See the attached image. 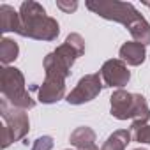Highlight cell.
I'll list each match as a JSON object with an SVG mask.
<instances>
[{
  "label": "cell",
  "instance_id": "obj_10",
  "mask_svg": "<svg viewBox=\"0 0 150 150\" xmlns=\"http://www.w3.org/2000/svg\"><path fill=\"white\" fill-rule=\"evenodd\" d=\"M120 60H124L127 65H132V67H138L145 62L146 58V48L136 41H129V42H124L120 46Z\"/></svg>",
  "mask_w": 150,
  "mask_h": 150
},
{
  "label": "cell",
  "instance_id": "obj_2",
  "mask_svg": "<svg viewBox=\"0 0 150 150\" xmlns=\"http://www.w3.org/2000/svg\"><path fill=\"white\" fill-rule=\"evenodd\" d=\"M83 53H85V39L76 32L69 34L64 44H60L55 51L44 57L42 67H44L46 76L65 80L71 74V67L74 65V62Z\"/></svg>",
  "mask_w": 150,
  "mask_h": 150
},
{
  "label": "cell",
  "instance_id": "obj_14",
  "mask_svg": "<svg viewBox=\"0 0 150 150\" xmlns=\"http://www.w3.org/2000/svg\"><path fill=\"white\" fill-rule=\"evenodd\" d=\"M129 32H131V35H132V39H134L136 42H139V44H143V46L150 44V23H148L143 16L138 18V20L129 27Z\"/></svg>",
  "mask_w": 150,
  "mask_h": 150
},
{
  "label": "cell",
  "instance_id": "obj_1",
  "mask_svg": "<svg viewBox=\"0 0 150 150\" xmlns=\"http://www.w3.org/2000/svg\"><path fill=\"white\" fill-rule=\"evenodd\" d=\"M20 35L35 41H55L60 34L58 21L46 14L44 7L34 0H25L20 6Z\"/></svg>",
  "mask_w": 150,
  "mask_h": 150
},
{
  "label": "cell",
  "instance_id": "obj_8",
  "mask_svg": "<svg viewBox=\"0 0 150 150\" xmlns=\"http://www.w3.org/2000/svg\"><path fill=\"white\" fill-rule=\"evenodd\" d=\"M101 78H103V83L104 87H110V88H124L129 80H131V72L127 69V64L120 58H110L103 64L101 67Z\"/></svg>",
  "mask_w": 150,
  "mask_h": 150
},
{
  "label": "cell",
  "instance_id": "obj_18",
  "mask_svg": "<svg viewBox=\"0 0 150 150\" xmlns=\"http://www.w3.org/2000/svg\"><path fill=\"white\" fill-rule=\"evenodd\" d=\"M57 7L60 11L71 14V13H74L78 9V2H76V0H57Z\"/></svg>",
  "mask_w": 150,
  "mask_h": 150
},
{
  "label": "cell",
  "instance_id": "obj_3",
  "mask_svg": "<svg viewBox=\"0 0 150 150\" xmlns=\"http://www.w3.org/2000/svg\"><path fill=\"white\" fill-rule=\"evenodd\" d=\"M111 115L117 120H132V131L148 125L150 108L141 94H131L124 88H118L110 97Z\"/></svg>",
  "mask_w": 150,
  "mask_h": 150
},
{
  "label": "cell",
  "instance_id": "obj_16",
  "mask_svg": "<svg viewBox=\"0 0 150 150\" xmlns=\"http://www.w3.org/2000/svg\"><path fill=\"white\" fill-rule=\"evenodd\" d=\"M53 145H55V141H53L51 136H41V138H37L34 141L32 150H51Z\"/></svg>",
  "mask_w": 150,
  "mask_h": 150
},
{
  "label": "cell",
  "instance_id": "obj_11",
  "mask_svg": "<svg viewBox=\"0 0 150 150\" xmlns=\"http://www.w3.org/2000/svg\"><path fill=\"white\" fill-rule=\"evenodd\" d=\"M96 139H97V136H96L94 129H90L87 125L76 127L69 136L71 145L76 150H92V148H96Z\"/></svg>",
  "mask_w": 150,
  "mask_h": 150
},
{
  "label": "cell",
  "instance_id": "obj_6",
  "mask_svg": "<svg viewBox=\"0 0 150 150\" xmlns=\"http://www.w3.org/2000/svg\"><path fill=\"white\" fill-rule=\"evenodd\" d=\"M87 9L94 14L120 23L124 27H131L138 18H141L139 11L131 2H118V0H87L85 2Z\"/></svg>",
  "mask_w": 150,
  "mask_h": 150
},
{
  "label": "cell",
  "instance_id": "obj_17",
  "mask_svg": "<svg viewBox=\"0 0 150 150\" xmlns=\"http://www.w3.org/2000/svg\"><path fill=\"white\" fill-rule=\"evenodd\" d=\"M132 138H134V141H138V143H148V145H150V125H143V127L136 129Z\"/></svg>",
  "mask_w": 150,
  "mask_h": 150
},
{
  "label": "cell",
  "instance_id": "obj_4",
  "mask_svg": "<svg viewBox=\"0 0 150 150\" xmlns=\"http://www.w3.org/2000/svg\"><path fill=\"white\" fill-rule=\"evenodd\" d=\"M0 90H2V97L14 108L25 111L35 108V101L25 88L23 72L16 67L6 65L0 69Z\"/></svg>",
  "mask_w": 150,
  "mask_h": 150
},
{
  "label": "cell",
  "instance_id": "obj_9",
  "mask_svg": "<svg viewBox=\"0 0 150 150\" xmlns=\"http://www.w3.org/2000/svg\"><path fill=\"white\" fill-rule=\"evenodd\" d=\"M37 94L42 104H55L65 97V80L46 76L42 85L37 88Z\"/></svg>",
  "mask_w": 150,
  "mask_h": 150
},
{
  "label": "cell",
  "instance_id": "obj_7",
  "mask_svg": "<svg viewBox=\"0 0 150 150\" xmlns=\"http://www.w3.org/2000/svg\"><path fill=\"white\" fill-rule=\"evenodd\" d=\"M103 87H104V83H103V78H101L99 72H96V74H85V76L78 81V85L67 94L65 101L69 104H74V106L90 103V101H94L101 94Z\"/></svg>",
  "mask_w": 150,
  "mask_h": 150
},
{
  "label": "cell",
  "instance_id": "obj_12",
  "mask_svg": "<svg viewBox=\"0 0 150 150\" xmlns=\"http://www.w3.org/2000/svg\"><path fill=\"white\" fill-rule=\"evenodd\" d=\"M20 27H21L20 13L14 11V7H11L7 4H2L0 6V30L4 34H7V32L20 34Z\"/></svg>",
  "mask_w": 150,
  "mask_h": 150
},
{
  "label": "cell",
  "instance_id": "obj_20",
  "mask_svg": "<svg viewBox=\"0 0 150 150\" xmlns=\"http://www.w3.org/2000/svg\"><path fill=\"white\" fill-rule=\"evenodd\" d=\"M134 150H146V148H134Z\"/></svg>",
  "mask_w": 150,
  "mask_h": 150
},
{
  "label": "cell",
  "instance_id": "obj_19",
  "mask_svg": "<svg viewBox=\"0 0 150 150\" xmlns=\"http://www.w3.org/2000/svg\"><path fill=\"white\" fill-rule=\"evenodd\" d=\"M143 4H145V6H146L148 9H150V2H143Z\"/></svg>",
  "mask_w": 150,
  "mask_h": 150
},
{
  "label": "cell",
  "instance_id": "obj_13",
  "mask_svg": "<svg viewBox=\"0 0 150 150\" xmlns=\"http://www.w3.org/2000/svg\"><path fill=\"white\" fill-rule=\"evenodd\" d=\"M129 143H131V131L118 129L108 136V139L103 143L101 150H125Z\"/></svg>",
  "mask_w": 150,
  "mask_h": 150
},
{
  "label": "cell",
  "instance_id": "obj_15",
  "mask_svg": "<svg viewBox=\"0 0 150 150\" xmlns=\"http://www.w3.org/2000/svg\"><path fill=\"white\" fill-rule=\"evenodd\" d=\"M20 55V46L16 41L9 39V37H2L0 41V62L6 65H9L11 62H14Z\"/></svg>",
  "mask_w": 150,
  "mask_h": 150
},
{
  "label": "cell",
  "instance_id": "obj_21",
  "mask_svg": "<svg viewBox=\"0 0 150 150\" xmlns=\"http://www.w3.org/2000/svg\"><path fill=\"white\" fill-rule=\"evenodd\" d=\"M92 150H101V148H97V146H96V148H92Z\"/></svg>",
  "mask_w": 150,
  "mask_h": 150
},
{
  "label": "cell",
  "instance_id": "obj_5",
  "mask_svg": "<svg viewBox=\"0 0 150 150\" xmlns=\"http://www.w3.org/2000/svg\"><path fill=\"white\" fill-rule=\"evenodd\" d=\"M0 117L4 124L0 127V146L7 148L13 141L23 139L30 131V120L25 110L11 106L6 99L0 101Z\"/></svg>",
  "mask_w": 150,
  "mask_h": 150
}]
</instances>
